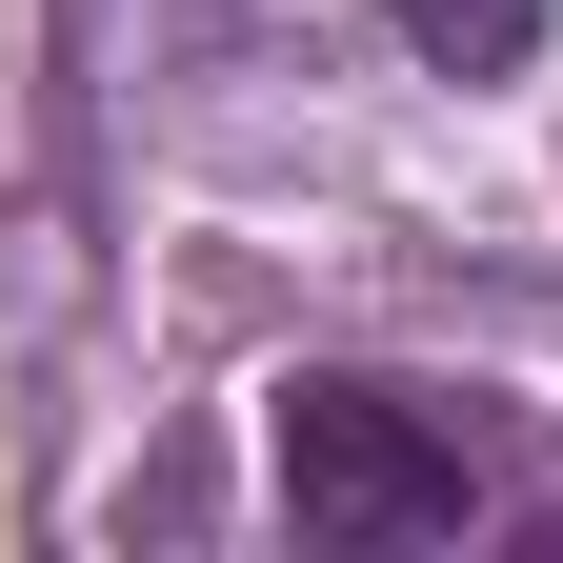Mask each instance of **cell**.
<instances>
[{
    "label": "cell",
    "instance_id": "cell-1",
    "mask_svg": "<svg viewBox=\"0 0 563 563\" xmlns=\"http://www.w3.org/2000/svg\"><path fill=\"white\" fill-rule=\"evenodd\" d=\"M282 523L302 543H463L483 523V443L422 383L322 363V383H282Z\"/></svg>",
    "mask_w": 563,
    "mask_h": 563
},
{
    "label": "cell",
    "instance_id": "cell-2",
    "mask_svg": "<svg viewBox=\"0 0 563 563\" xmlns=\"http://www.w3.org/2000/svg\"><path fill=\"white\" fill-rule=\"evenodd\" d=\"M543 21H563V0H402V41L443 60V81H523V60H543Z\"/></svg>",
    "mask_w": 563,
    "mask_h": 563
}]
</instances>
